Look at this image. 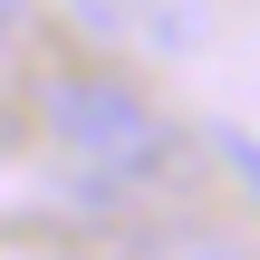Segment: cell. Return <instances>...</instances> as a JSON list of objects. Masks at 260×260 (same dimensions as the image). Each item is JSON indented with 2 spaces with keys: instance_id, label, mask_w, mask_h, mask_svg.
I'll return each mask as SVG.
<instances>
[{
  "instance_id": "3",
  "label": "cell",
  "mask_w": 260,
  "mask_h": 260,
  "mask_svg": "<svg viewBox=\"0 0 260 260\" xmlns=\"http://www.w3.org/2000/svg\"><path fill=\"white\" fill-rule=\"evenodd\" d=\"M222 164L251 183V203H260V135H241V125H222Z\"/></svg>"
},
{
  "instance_id": "4",
  "label": "cell",
  "mask_w": 260,
  "mask_h": 260,
  "mask_svg": "<svg viewBox=\"0 0 260 260\" xmlns=\"http://www.w3.org/2000/svg\"><path fill=\"white\" fill-rule=\"evenodd\" d=\"M19 19H29V0H0V77H10V48H19Z\"/></svg>"
},
{
  "instance_id": "5",
  "label": "cell",
  "mask_w": 260,
  "mask_h": 260,
  "mask_svg": "<svg viewBox=\"0 0 260 260\" xmlns=\"http://www.w3.org/2000/svg\"><path fill=\"white\" fill-rule=\"evenodd\" d=\"M77 19H125V0H68Z\"/></svg>"
},
{
  "instance_id": "1",
  "label": "cell",
  "mask_w": 260,
  "mask_h": 260,
  "mask_svg": "<svg viewBox=\"0 0 260 260\" xmlns=\"http://www.w3.org/2000/svg\"><path fill=\"white\" fill-rule=\"evenodd\" d=\"M39 135L68 174L87 183H154L174 164V116L135 87V77H106V68H68L39 87Z\"/></svg>"
},
{
  "instance_id": "2",
  "label": "cell",
  "mask_w": 260,
  "mask_h": 260,
  "mask_svg": "<svg viewBox=\"0 0 260 260\" xmlns=\"http://www.w3.org/2000/svg\"><path fill=\"white\" fill-rule=\"evenodd\" d=\"M116 260H260V251L222 222H174V232H135Z\"/></svg>"
}]
</instances>
